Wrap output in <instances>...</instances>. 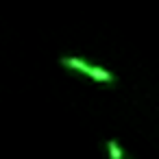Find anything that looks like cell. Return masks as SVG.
Wrapping results in <instances>:
<instances>
[{
	"label": "cell",
	"instance_id": "cell-2",
	"mask_svg": "<svg viewBox=\"0 0 159 159\" xmlns=\"http://www.w3.org/2000/svg\"><path fill=\"white\" fill-rule=\"evenodd\" d=\"M105 148H107V159H126L124 148H122L116 139H109V142L105 144Z\"/></svg>",
	"mask_w": 159,
	"mask_h": 159
},
{
	"label": "cell",
	"instance_id": "cell-1",
	"mask_svg": "<svg viewBox=\"0 0 159 159\" xmlns=\"http://www.w3.org/2000/svg\"><path fill=\"white\" fill-rule=\"evenodd\" d=\"M59 61H61L63 68L74 70V72H81V74L89 76L92 81H96V83H107V85L116 83V74L109 72L107 68H100V66L87 63V61H83V59H79V57H61Z\"/></svg>",
	"mask_w": 159,
	"mask_h": 159
}]
</instances>
